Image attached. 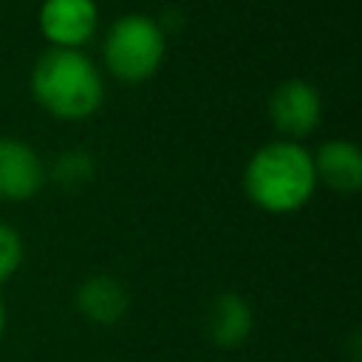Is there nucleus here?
Wrapping results in <instances>:
<instances>
[{"mask_svg": "<svg viewBox=\"0 0 362 362\" xmlns=\"http://www.w3.org/2000/svg\"><path fill=\"white\" fill-rule=\"evenodd\" d=\"M243 189L263 212H297L317 189L314 156L288 139L263 144L243 170Z\"/></svg>", "mask_w": 362, "mask_h": 362, "instance_id": "nucleus-1", "label": "nucleus"}, {"mask_svg": "<svg viewBox=\"0 0 362 362\" xmlns=\"http://www.w3.org/2000/svg\"><path fill=\"white\" fill-rule=\"evenodd\" d=\"M31 93L42 110L57 119L79 122L93 116L105 99L99 68L74 48L45 51L31 71Z\"/></svg>", "mask_w": 362, "mask_h": 362, "instance_id": "nucleus-2", "label": "nucleus"}, {"mask_svg": "<svg viewBox=\"0 0 362 362\" xmlns=\"http://www.w3.org/2000/svg\"><path fill=\"white\" fill-rule=\"evenodd\" d=\"M164 54H167L164 28L147 14L119 17L107 28L102 42V57L107 71L124 85L147 82L161 68Z\"/></svg>", "mask_w": 362, "mask_h": 362, "instance_id": "nucleus-3", "label": "nucleus"}, {"mask_svg": "<svg viewBox=\"0 0 362 362\" xmlns=\"http://www.w3.org/2000/svg\"><path fill=\"white\" fill-rule=\"evenodd\" d=\"M269 116L288 141L314 133L322 116L320 90L305 79H286L269 96Z\"/></svg>", "mask_w": 362, "mask_h": 362, "instance_id": "nucleus-4", "label": "nucleus"}, {"mask_svg": "<svg viewBox=\"0 0 362 362\" xmlns=\"http://www.w3.org/2000/svg\"><path fill=\"white\" fill-rule=\"evenodd\" d=\"M99 25L96 0H45L40 6V31L54 48L79 51Z\"/></svg>", "mask_w": 362, "mask_h": 362, "instance_id": "nucleus-5", "label": "nucleus"}, {"mask_svg": "<svg viewBox=\"0 0 362 362\" xmlns=\"http://www.w3.org/2000/svg\"><path fill=\"white\" fill-rule=\"evenodd\" d=\"M45 167L23 139H0V201H28L40 192Z\"/></svg>", "mask_w": 362, "mask_h": 362, "instance_id": "nucleus-6", "label": "nucleus"}, {"mask_svg": "<svg viewBox=\"0 0 362 362\" xmlns=\"http://www.w3.org/2000/svg\"><path fill=\"white\" fill-rule=\"evenodd\" d=\"M314 173L334 192L354 195L362 187V153L348 139H328L314 156Z\"/></svg>", "mask_w": 362, "mask_h": 362, "instance_id": "nucleus-7", "label": "nucleus"}, {"mask_svg": "<svg viewBox=\"0 0 362 362\" xmlns=\"http://www.w3.org/2000/svg\"><path fill=\"white\" fill-rule=\"evenodd\" d=\"M252 325H255L252 305L235 291L218 294L209 303L206 320H204V328H206V337L212 339V345L226 348V351L243 345L252 334Z\"/></svg>", "mask_w": 362, "mask_h": 362, "instance_id": "nucleus-8", "label": "nucleus"}, {"mask_svg": "<svg viewBox=\"0 0 362 362\" xmlns=\"http://www.w3.org/2000/svg\"><path fill=\"white\" fill-rule=\"evenodd\" d=\"M127 288L110 274H93L76 288V308L85 320L96 325H113L127 314Z\"/></svg>", "mask_w": 362, "mask_h": 362, "instance_id": "nucleus-9", "label": "nucleus"}, {"mask_svg": "<svg viewBox=\"0 0 362 362\" xmlns=\"http://www.w3.org/2000/svg\"><path fill=\"white\" fill-rule=\"evenodd\" d=\"M51 175L59 187H68V189H79L85 187L90 178H93V158L82 150H71V153H62L54 167H51Z\"/></svg>", "mask_w": 362, "mask_h": 362, "instance_id": "nucleus-10", "label": "nucleus"}, {"mask_svg": "<svg viewBox=\"0 0 362 362\" xmlns=\"http://www.w3.org/2000/svg\"><path fill=\"white\" fill-rule=\"evenodd\" d=\"M23 263V238L14 226L0 223V286L17 274Z\"/></svg>", "mask_w": 362, "mask_h": 362, "instance_id": "nucleus-11", "label": "nucleus"}, {"mask_svg": "<svg viewBox=\"0 0 362 362\" xmlns=\"http://www.w3.org/2000/svg\"><path fill=\"white\" fill-rule=\"evenodd\" d=\"M3 331H6V305L0 300V339H3Z\"/></svg>", "mask_w": 362, "mask_h": 362, "instance_id": "nucleus-12", "label": "nucleus"}]
</instances>
